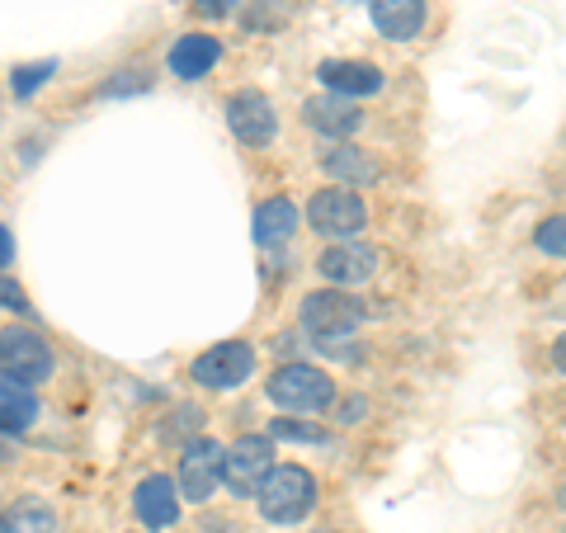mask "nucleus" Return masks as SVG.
Here are the masks:
<instances>
[{"label":"nucleus","instance_id":"nucleus-12","mask_svg":"<svg viewBox=\"0 0 566 533\" xmlns=\"http://www.w3.org/2000/svg\"><path fill=\"white\" fill-rule=\"evenodd\" d=\"M316 81L340 100H359V95H378L382 91V71L374 62H322Z\"/></svg>","mask_w":566,"mask_h":533},{"label":"nucleus","instance_id":"nucleus-14","mask_svg":"<svg viewBox=\"0 0 566 533\" xmlns=\"http://www.w3.org/2000/svg\"><path fill=\"white\" fill-rule=\"evenodd\" d=\"M368 14H374L382 39L406 43V39H416L424 24V0H368Z\"/></svg>","mask_w":566,"mask_h":533},{"label":"nucleus","instance_id":"nucleus-23","mask_svg":"<svg viewBox=\"0 0 566 533\" xmlns=\"http://www.w3.org/2000/svg\"><path fill=\"white\" fill-rule=\"evenodd\" d=\"M270 435H274V439H307V443H322V430H303L297 420H274Z\"/></svg>","mask_w":566,"mask_h":533},{"label":"nucleus","instance_id":"nucleus-11","mask_svg":"<svg viewBox=\"0 0 566 533\" xmlns=\"http://www.w3.org/2000/svg\"><path fill=\"white\" fill-rule=\"evenodd\" d=\"M316 270H322V279H331L335 289H345V283H368L378 274V251L374 245H359V241H340L316 260Z\"/></svg>","mask_w":566,"mask_h":533},{"label":"nucleus","instance_id":"nucleus-21","mask_svg":"<svg viewBox=\"0 0 566 533\" xmlns=\"http://www.w3.org/2000/svg\"><path fill=\"white\" fill-rule=\"evenodd\" d=\"M538 251L566 260V212H557V218H547V222L538 227Z\"/></svg>","mask_w":566,"mask_h":533},{"label":"nucleus","instance_id":"nucleus-10","mask_svg":"<svg viewBox=\"0 0 566 533\" xmlns=\"http://www.w3.org/2000/svg\"><path fill=\"white\" fill-rule=\"evenodd\" d=\"M180 482H170L166 472H151V477H142L137 491H133V510H137V520L147 524V529H175L180 524Z\"/></svg>","mask_w":566,"mask_h":533},{"label":"nucleus","instance_id":"nucleus-27","mask_svg":"<svg viewBox=\"0 0 566 533\" xmlns=\"http://www.w3.org/2000/svg\"><path fill=\"white\" fill-rule=\"evenodd\" d=\"M553 359H557V368H562V373H566V335H562V341H557V345H553Z\"/></svg>","mask_w":566,"mask_h":533},{"label":"nucleus","instance_id":"nucleus-19","mask_svg":"<svg viewBox=\"0 0 566 533\" xmlns=\"http://www.w3.org/2000/svg\"><path fill=\"white\" fill-rule=\"evenodd\" d=\"M0 533H57V514L33 495H20L14 505L0 510Z\"/></svg>","mask_w":566,"mask_h":533},{"label":"nucleus","instance_id":"nucleus-24","mask_svg":"<svg viewBox=\"0 0 566 533\" xmlns=\"http://www.w3.org/2000/svg\"><path fill=\"white\" fill-rule=\"evenodd\" d=\"M232 6H241V0H193V14H203V20H222V14H232Z\"/></svg>","mask_w":566,"mask_h":533},{"label":"nucleus","instance_id":"nucleus-16","mask_svg":"<svg viewBox=\"0 0 566 533\" xmlns=\"http://www.w3.org/2000/svg\"><path fill=\"white\" fill-rule=\"evenodd\" d=\"M303 118H307V128L326 133V137H354V133H359V123H364V114L354 109L349 100H340V95L307 100L303 104Z\"/></svg>","mask_w":566,"mask_h":533},{"label":"nucleus","instance_id":"nucleus-17","mask_svg":"<svg viewBox=\"0 0 566 533\" xmlns=\"http://www.w3.org/2000/svg\"><path fill=\"white\" fill-rule=\"evenodd\" d=\"M251 232L260 245H279V241H289L297 232V208L293 199H264L255 208V222H251Z\"/></svg>","mask_w":566,"mask_h":533},{"label":"nucleus","instance_id":"nucleus-6","mask_svg":"<svg viewBox=\"0 0 566 533\" xmlns=\"http://www.w3.org/2000/svg\"><path fill=\"white\" fill-rule=\"evenodd\" d=\"M307 222H312L322 237H340V241H349L354 232H364L368 208H364V199H359L354 189L331 185V189H322V194H312Z\"/></svg>","mask_w":566,"mask_h":533},{"label":"nucleus","instance_id":"nucleus-20","mask_svg":"<svg viewBox=\"0 0 566 533\" xmlns=\"http://www.w3.org/2000/svg\"><path fill=\"white\" fill-rule=\"evenodd\" d=\"M48 76H57V62H39V66H14L10 71V91L20 95V100H29L39 85L48 81Z\"/></svg>","mask_w":566,"mask_h":533},{"label":"nucleus","instance_id":"nucleus-25","mask_svg":"<svg viewBox=\"0 0 566 533\" xmlns=\"http://www.w3.org/2000/svg\"><path fill=\"white\" fill-rule=\"evenodd\" d=\"M14 264V237H10V227H0V274H6Z\"/></svg>","mask_w":566,"mask_h":533},{"label":"nucleus","instance_id":"nucleus-13","mask_svg":"<svg viewBox=\"0 0 566 533\" xmlns=\"http://www.w3.org/2000/svg\"><path fill=\"white\" fill-rule=\"evenodd\" d=\"M222 58V43L212 39V33H185V39H175L170 43V76H180V81H203L212 66H218Z\"/></svg>","mask_w":566,"mask_h":533},{"label":"nucleus","instance_id":"nucleus-2","mask_svg":"<svg viewBox=\"0 0 566 533\" xmlns=\"http://www.w3.org/2000/svg\"><path fill=\"white\" fill-rule=\"evenodd\" d=\"M264 393H270V401L283 406V411H326V406L335 401L331 378L322 368H312V364L274 368V378L264 383Z\"/></svg>","mask_w":566,"mask_h":533},{"label":"nucleus","instance_id":"nucleus-22","mask_svg":"<svg viewBox=\"0 0 566 533\" xmlns=\"http://www.w3.org/2000/svg\"><path fill=\"white\" fill-rule=\"evenodd\" d=\"M0 307H6V312H20V316H33L29 293L20 289V283H10L6 274H0Z\"/></svg>","mask_w":566,"mask_h":533},{"label":"nucleus","instance_id":"nucleus-26","mask_svg":"<svg viewBox=\"0 0 566 533\" xmlns=\"http://www.w3.org/2000/svg\"><path fill=\"white\" fill-rule=\"evenodd\" d=\"M354 416H364V401H359V397H349V401L340 406V420H345V425H349Z\"/></svg>","mask_w":566,"mask_h":533},{"label":"nucleus","instance_id":"nucleus-4","mask_svg":"<svg viewBox=\"0 0 566 533\" xmlns=\"http://www.w3.org/2000/svg\"><path fill=\"white\" fill-rule=\"evenodd\" d=\"M251 373H255V349L245 341H222L189 364V378L199 387H208V393H232V387H241Z\"/></svg>","mask_w":566,"mask_h":533},{"label":"nucleus","instance_id":"nucleus-5","mask_svg":"<svg viewBox=\"0 0 566 533\" xmlns=\"http://www.w3.org/2000/svg\"><path fill=\"white\" fill-rule=\"evenodd\" d=\"M222 468H227V449L218 439H208V435L189 439L185 453H180V477H175V482H180V495L208 505V495L222 487Z\"/></svg>","mask_w":566,"mask_h":533},{"label":"nucleus","instance_id":"nucleus-15","mask_svg":"<svg viewBox=\"0 0 566 533\" xmlns=\"http://www.w3.org/2000/svg\"><path fill=\"white\" fill-rule=\"evenodd\" d=\"M33 420H39V397H33V387L10 378V373H0V435H24Z\"/></svg>","mask_w":566,"mask_h":533},{"label":"nucleus","instance_id":"nucleus-3","mask_svg":"<svg viewBox=\"0 0 566 533\" xmlns=\"http://www.w3.org/2000/svg\"><path fill=\"white\" fill-rule=\"evenodd\" d=\"M359 322H364V302L349 297L345 289H326V293L303 297V331L312 341H345L349 331H359Z\"/></svg>","mask_w":566,"mask_h":533},{"label":"nucleus","instance_id":"nucleus-8","mask_svg":"<svg viewBox=\"0 0 566 533\" xmlns=\"http://www.w3.org/2000/svg\"><path fill=\"white\" fill-rule=\"evenodd\" d=\"M270 472H274V439L270 435H241L232 449H227L222 482L237 495H255Z\"/></svg>","mask_w":566,"mask_h":533},{"label":"nucleus","instance_id":"nucleus-18","mask_svg":"<svg viewBox=\"0 0 566 533\" xmlns=\"http://www.w3.org/2000/svg\"><path fill=\"white\" fill-rule=\"evenodd\" d=\"M322 166L331 180H340V185H378V161L359 147H335L322 156Z\"/></svg>","mask_w":566,"mask_h":533},{"label":"nucleus","instance_id":"nucleus-9","mask_svg":"<svg viewBox=\"0 0 566 533\" xmlns=\"http://www.w3.org/2000/svg\"><path fill=\"white\" fill-rule=\"evenodd\" d=\"M227 128H232L237 142H245V147H264V142H274V133H279V114L260 91H237L227 100Z\"/></svg>","mask_w":566,"mask_h":533},{"label":"nucleus","instance_id":"nucleus-1","mask_svg":"<svg viewBox=\"0 0 566 533\" xmlns=\"http://www.w3.org/2000/svg\"><path fill=\"white\" fill-rule=\"evenodd\" d=\"M255 501H260V514L270 524H297L316 505V477L307 468H297V463H283V468H274L270 477H264Z\"/></svg>","mask_w":566,"mask_h":533},{"label":"nucleus","instance_id":"nucleus-7","mask_svg":"<svg viewBox=\"0 0 566 533\" xmlns=\"http://www.w3.org/2000/svg\"><path fill=\"white\" fill-rule=\"evenodd\" d=\"M0 373L20 383H48L52 373V349L39 331H24V326H6L0 331Z\"/></svg>","mask_w":566,"mask_h":533}]
</instances>
